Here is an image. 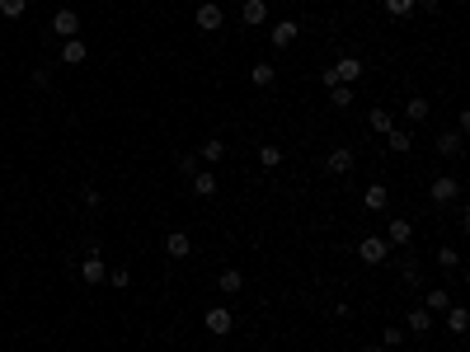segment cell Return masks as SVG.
<instances>
[{"mask_svg":"<svg viewBox=\"0 0 470 352\" xmlns=\"http://www.w3.org/2000/svg\"><path fill=\"white\" fill-rule=\"evenodd\" d=\"M216 286H221V291H240V286H245V277H240V268H226V273L216 277Z\"/></svg>","mask_w":470,"mask_h":352,"instance_id":"484cf974","label":"cell"},{"mask_svg":"<svg viewBox=\"0 0 470 352\" xmlns=\"http://www.w3.org/2000/svg\"><path fill=\"white\" fill-rule=\"evenodd\" d=\"M442 315H447V333H456V338H466V333H470V310L466 306H447Z\"/></svg>","mask_w":470,"mask_h":352,"instance_id":"ba28073f","label":"cell"},{"mask_svg":"<svg viewBox=\"0 0 470 352\" xmlns=\"http://www.w3.org/2000/svg\"><path fill=\"white\" fill-rule=\"evenodd\" d=\"M428 197H433L437 207L456 202V197H461V179H456V174H437V179L428 183Z\"/></svg>","mask_w":470,"mask_h":352,"instance_id":"6da1fadb","label":"cell"},{"mask_svg":"<svg viewBox=\"0 0 470 352\" xmlns=\"http://www.w3.org/2000/svg\"><path fill=\"white\" fill-rule=\"evenodd\" d=\"M259 165H264V170H278V165H282V146H259Z\"/></svg>","mask_w":470,"mask_h":352,"instance_id":"d4e9b609","label":"cell"},{"mask_svg":"<svg viewBox=\"0 0 470 352\" xmlns=\"http://www.w3.org/2000/svg\"><path fill=\"white\" fill-rule=\"evenodd\" d=\"M329 103H334V108H348V103H353V85H334V90H329Z\"/></svg>","mask_w":470,"mask_h":352,"instance_id":"83f0119b","label":"cell"},{"mask_svg":"<svg viewBox=\"0 0 470 352\" xmlns=\"http://www.w3.org/2000/svg\"><path fill=\"white\" fill-rule=\"evenodd\" d=\"M386 14L391 19H409L414 14V0H386Z\"/></svg>","mask_w":470,"mask_h":352,"instance_id":"4316f807","label":"cell"},{"mask_svg":"<svg viewBox=\"0 0 470 352\" xmlns=\"http://www.w3.org/2000/svg\"><path fill=\"white\" fill-rule=\"evenodd\" d=\"M165 254H169V259H189V254H193L189 235H184V230H169V235H165Z\"/></svg>","mask_w":470,"mask_h":352,"instance_id":"2e32d148","label":"cell"},{"mask_svg":"<svg viewBox=\"0 0 470 352\" xmlns=\"http://www.w3.org/2000/svg\"><path fill=\"white\" fill-rule=\"evenodd\" d=\"M358 259L376 268V263H386V259H391V244H386V239H381V235H367V239H362V244H358Z\"/></svg>","mask_w":470,"mask_h":352,"instance_id":"7a4b0ae2","label":"cell"},{"mask_svg":"<svg viewBox=\"0 0 470 352\" xmlns=\"http://www.w3.org/2000/svg\"><path fill=\"white\" fill-rule=\"evenodd\" d=\"M109 282H113V286H118V291H123V286H127V282H132V273H127V268H113V273H109Z\"/></svg>","mask_w":470,"mask_h":352,"instance_id":"d6a6232c","label":"cell"},{"mask_svg":"<svg viewBox=\"0 0 470 352\" xmlns=\"http://www.w3.org/2000/svg\"><path fill=\"white\" fill-rule=\"evenodd\" d=\"M174 165H179V174H189V179H193V174H198V155H179V160H174Z\"/></svg>","mask_w":470,"mask_h":352,"instance_id":"1f68e13d","label":"cell"},{"mask_svg":"<svg viewBox=\"0 0 470 352\" xmlns=\"http://www.w3.org/2000/svg\"><path fill=\"white\" fill-rule=\"evenodd\" d=\"M264 19H269V5H264V0H245V5H240V24L259 29Z\"/></svg>","mask_w":470,"mask_h":352,"instance_id":"9a60e30c","label":"cell"},{"mask_svg":"<svg viewBox=\"0 0 470 352\" xmlns=\"http://www.w3.org/2000/svg\"><path fill=\"white\" fill-rule=\"evenodd\" d=\"M85 57H90V52H85L80 38H66V43H61V66H85Z\"/></svg>","mask_w":470,"mask_h":352,"instance_id":"5bb4252c","label":"cell"},{"mask_svg":"<svg viewBox=\"0 0 470 352\" xmlns=\"http://www.w3.org/2000/svg\"><path fill=\"white\" fill-rule=\"evenodd\" d=\"M447 306H451V291H447V286H433V291L424 296V310H428V315H442Z\"/></svg>","mask_w":470,"mask_h":352,"instance_id":"e0dca14e","label":"cell"},{"mask_svg":"<svg viewBox=\"0 0 470 352\" xmlns=\"http://www.w3.org/2000/svg\"><path fill=\"white\" fill-rule=\"evenodd\" d=\"M193 19H198L202 33H216V29L226 24V14H221V5H212V0H207V5H198V14H193Z\"/></svg>","mask_w":470,"mask_h":352,"instance_id":"52a82bcc","label":"cell"},{"mask_svg":"<svg viewBox=\"0 0 470 352\" xmlns=\"http://www.w3.org/2000/svg\"><path fill=\"white\" fill-rule=\"evenodd\" d=\"M249 80H254L259 90H269L273 80H278V66H269V61H254V71H249Z\"/></svg>","mask_w":470,"mask_h":352,"instance_id":"ffe728a7","label":"cell"},{"mask_svg":"<svg viewBox=\"0 0 470 352\" xmlns=\"http://www.w3.org/2000/svg\"><path fill=\"white\" fill-rule=\"evenodd\" d=\"M325 170H329V174H348V170H353V150H348V146H334V150L325 155Z\"/></svg>","mask_w":470,"mask_h":352,"instance_id":"4fadbf2b","label":"cell"},{"mask_svg":"<svg viewBox=\"0 0 470 352\" xmlns=\"http://www.w3.org/2000/svg\"><path fill=\"white\" fill-rule=\"evenodd\" d=\"M461 141H466V137H461V132H451V137H437V155H442V160H456L461 150H466V146H461Z\"/></svg>","mask_w":470,"mask_h":352,"instance_id":"ac0fdd59","label":"cell"},{"mask_svg":"<svg viewBox=\"0 0 470 352\" xmlns=\"http://www.w3.org/2000/svg\"><path fill=\"white\" fill-rule=\"evenodd\" d=\"M52 33L61 38V43H66V38H76V33H80V14H76V10H56V14H52Z\"/></svg>","mask_w":470,"mask_h":352,"instance_id":"8992f818","label":"cell"},{"mask_svg":"<svg viewBox=\"0 0 470 352\" xmlns=\"http://www.w3.org/2000/svg\"><path fill=\"white\" fill-rule=\"evenodd\" d=\"M386 146H391L395 155H409V150H414V132H409V127H391V132H386Z\"/></svg>","mask_w":470,"mask_h":352,"instance_id":"30bf717a","label":"cell"},{"mask_svg":"<svg viewBox=\"0 0 470 352\" xmlns=\"http://www.w3.org/2000/svg\"><path fill=\"white\" fill-rule=\"evenodd\" d=\"M367 123H371V132H381V137H386V132L395 127V118H391V108H371Z\"/></svg>","mask_w":470,"mask_h":352,"instance_id":"603a6c76","label":"cell"},{"mask_svg":"<svg viewBox=\"0 0 470 352\" xmlns=\"http://www.w3.org/2000/svg\"><path fill=\"white\" fill-rule=\"evenodd\" d=\"M24 10H29V0H0V14H5V19H19Z\"/></svg>","mask_w":470,"mask_h":352,"instance_id":"f546056e","label":"cell"},{"mask_svg":"<svg viewBox=\"0 0 470 352\" xmlns=\"http://www.w3.org/2000/svg\"><path fill=\"white\" fill-rule=\"evenodd\" d=\"M202 324H207V329H212L216 338H226V333L235 329V319H231V310H226V306H212L207 315H202Z\"/></svg>","mask_w":470,"mask_h":352,"instance_id":"5b68a950","label":"cell"},{"mask_svg":"<svg viewBox=\"0 0 470 352\" xmlns=\"http://www.w3.org/2000/svg\"><path fill=\"white\" fill-rule=\"evenodd\" d=\"M404 343V329H381V348H400Z\"/></svg>","mask_w":470,"mask_h":352,"instance_id":"4dcf8cb0","label":"cell"},{"mask_svg":"<svg viewBox=\"0 0 470 352\" xmlns=\"http://www.w3.org/2000/svg\"><path fill=\"white\" fill-rule=\"evenodd\" d=\"M362 352H386V348H376V343H367V348H362Z\"/></svg>","mask_w":470,"mask_h":352,"instance_id":"d590c367","label":"cell"},{"mask_svg":"<svg viewBox=\"0 0 470 352\" xmlns=\"http://www.w3.org/2000/svg\"><path fill=\"white\" fill-rule=\"evenodd\" d=\"M381 239H386L391 249H395V244H409V239H414V221H409V216H391V226H386Z\"/></svg>","mask_w":470,"mask_h":352,"instance_id":"277c9868","label":"cell"},{"mask_svg":"<svg viewBox=\"0 0 470 352\" xmlns=\"http://www.w3.org/2000/svg\"><path fill=\"white\" fill-rule=\"evenodd\" d=\"M80 277H85V282H90V286H99L104 282V277H109V273H104V259H99V254H85V263H80Z\"/></svg>","mask_w":470,"mask_h":352,"instance_id":"7c38bea8","label":"cell"},{"mask_svg":"<svg viewBox=\"0 0 470 352\" xmlns=\"http://www.w3.org/2000/svg\"><path fill=\"white\" fill-rule=\"evenodd\" d=\"M433 259H437V268H447V273H456V268H461V254H456V249H447V244H442Z\"/></svg>","mask_w":470,"mask_h":352,"instance_id":"cb8c5ba5","label":"cell"},{"mask_svg":"<svg viewBox=\"0 0 470 352\" xmlns=\"http://www.w3.org/2000/svg\"><path fill=\"white\" fill-rule=\"evenodd\" d=\"M296 33H301V29H296L291 19H278V24H273V33H269V43L282 52V47H291V43H296Z\"/></svg>","mask_w":470,"mask_h":352,"instance_id":"9c48e42d","label":"cell"},{"mask_svg":"<svg viewBox=\"0 0 470 352\" xmlns=\"http://www.w3.org/2000/svg\"><path fill=\"white\" fill-rule=\"evenodd\" d=\"M433 319H437V315H428V310L419 306V310H409V319H404V324H409V333H428V329H433Z\"/></svg>","mask_w":470,"mask_h":352,"instance_id":"44dd1931","label":"cell"},{"mask_svg":"<svg viewBox=\"0 0 470 352\" xmlns=\"http://www.w3.org/2000/svg\"><path fill=\"white\" fill-rule=\"evenodd\" d=\"M334 76H339V85H358V80L367 76V61H362V57H339Z\"/></svg>","mask_w":470,"mask_h":352,"instance_id":"3957f363","label":"cell"},{"mask_svg":"<svg viewBox=\"0 0 470 352\" xmlns=\"http://www.w3.org/2000/svg\"><path fill=\"white\" fill-rule=\"evenodd\" d=\"M414 5H424L428 14H437V10H442V0H414Z\"/></svg>","mask_w":470,"mask_h":352,"instance_id":"e575fe53","label":"cell"},{"mask_svg":"<svg viewBox=\"0 0 470 352\" xmlns=\"http://www.w3.org/2000/svg\"><path fill=\"white\" fill-rule=\"evenodd\" d=\"M320 85H325V90H334V85H339V76H334V66H325V71H320Z\"/></svg>","mask_w":470,"mask_h":352,"instance_id":"836d02e7","label":"cell"},{"mask_svg":"<svg viewBox=\"0 0 470 352\" xmlns=\"http://www.w3.org/2000/svg\"><path fill=\"white\" fill-rule=\"evenodd\" d=\"M221 155H226V141H216V137L202 141V150H198V160H221Z\"/></svg>","mask_w":470,"mask_h":352,"instance_id":"f1b7e54d","label":"cell"},{"mask_svg":"<svg viewBox=\"0 0 470 352\" xmlns=\"http://www.w3.org/2000/svg\"><path fill=\"white\" fill-rule=\"evenodd\" d=\"M386 202H391V188H386V183H367L362 207H367V212H386Z\"/></svg>","mask_w":470,"mask_h":352,"instance_id":"8fae6325","label":"cell"},{"mask_svg":"<svg viewBox=\"0 0 470 352\" xmlns=\"http://www.w3.org/2000/svg\"><path fill=\"white\" fill-rule=\"evenodd\" d=\"M193 193H198V197H212L216 193V174L198 170V174H193Z\"/></svg>","mask_w":470,"mask_h":352,"instance_id":"7402d4cb","label":"cell"},{"mask_svg":"<svg viewBox=\"0 0 470 352\" xmlns=\"http://www.w3.org/2000/svg\"><path fill=\"white\" fill-rule=\"evenodd\" d=\"M428 113H433V103H428V99H424V94H414V99L404 103V118H409V123H424V118H428Z\"/></svg>","mask_w":470,"mask_h":352,"instance_id":"d6986e66","label":"cell"}]
</instances>
